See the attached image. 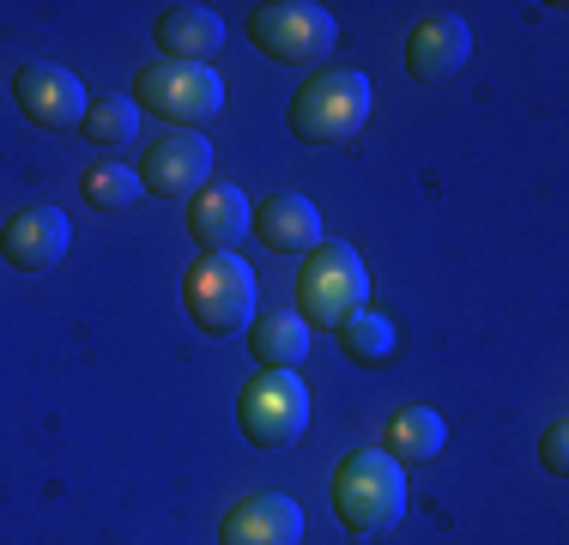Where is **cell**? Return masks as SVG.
<instances>
[{"label": "cell", "instance_id": "obj_1", "mask_svg": "<svg viewBox=\"0 0 569 545\" xmlns=\"http://www.w3.org/2000/svg\"><path fill=\"white\" fill-rule=\"evenodd\" d=\"M333 515L351 539H382L406 522V467L382 448H358L333 467Z\"/></svg>", "mask_w": 569, "mask_h": 545}, {"label": "cell", "instance_id": "obj_2", "mask_svg": "<svg viewBox=\"0 0 569 545\" xmlns=\"http://www.w3.org/2000/svg\"><path fill=\"white\" fill-rule=\"evenodd\" d=\"M370 304V272H363V255L351 242H321V249L303 255V272H297V316L309 327H340Z\"/></svg>", "mask_w": 569, "mask_h": 545}, {"label": "cell", "instance_id": "obj_3", "mask_svg": "<svg viewBox=\"0 0 569 545\" xmlns=\"http://www.w3.org/2000/svg\"><path fill=\"white\" fill-rule=\"evenodd\" d=\"M182 304H188L200 334L224 339V334H242L254 321L261 285H254V267L242 255H200L182 279Z\"/></svg>", "mask_w": 569, "mask_h": 545}, {"label": "cell", "instance_id": "obj_4", "mask_svg": "<svg viewBox=\"0 0 569 545\" xmlns=\"http://www.w3.org/2000/svg\"><path fill=\"white\" fill-rule=\"evenodd\" d=\"M370 121V79L358 67H328L291 98V133L309 146H340Z\"/></svg>", "mask_w": 569, "mask_h": 545}, {"label": "cell", "instance_id": "obj_5", "mask_svg": "<svg viewBox=\"0 0 569 545\" xmlns=\"http://www.w3.org/2000/svg\"><path fill=\"white\" fill-rule=\"evenodd\" d=\"M237 425L254 448H291L309 430V388L297 370H261L237 394Z\"/></svg>", "mask_w": 569, "mask_h": 545}, {"label": "cell", "instance_id": "obj_6", "mask_svg": "<svg viewBox=\"0 0 569 545\" xmlns=\"http://www.w3.org/2000/svg\"><path fill=\"white\" fill-rule=\"evenodd\" d=\"M249 37L261 43V54H273V61L309 67V61H328L333 54L340 24H333V12L316 7V0H273V7H254Z\"/></svg>", "mask_w": 569, "mask_h": 545}, {"label": "cell", "instance_id": "obj_7", "mask_svg": "<svg viewBox=\"0 0 569 545\" xmlns=\"http://www.w3.org/2000/svg\"><path fill=\"white\" fill-rule=\"evenodd\" d=\"M146 116H164L176 128L194 133V121H212L224 109V79L212 67H188V61H152L140 73V98Z\"/></svg>", "mask_w": 569, "mask_h": 545}, {"label": "cell", "instance_id": "obj_8", "mask_svg": "<svg viewBox=\"0 0 569 545\" xmlns=\"http://www.w3.org/2000/svg\"><path fill=\"white\" fill-rule=\"evenodd\" d=\"M207 182H212V146L200 140V133L176 128L158 146H146V164H140V188H146V195H158V200H194Z\"/></svg>", "mask_w": 569, "mask_h": 545}, {"label": "cell", "instance_id": "obj_9", "mask_svg": "<svg viewBox=\"0 0 569 545\" xmlns=\"http://www.w3.org/2000/svg\"><path fill=\"white\" fill-rule=\"evenodd\" d=\"M12 98H19V109H24L31 128H49V133L79 128L86 109H91L79 73H67V67H56V61H31V67H24V73L12 79Z\"/></svg>", "mask_w": 569, "mask_h": 545}, {"label": "cell", "instance_id": "obj_10", "mask_svg": "<svg viewBox=\"0 0 569 545\" xmlns=\"http://www.w3.org/2000/svg\"><path fill=\"white\" fill-rule=\"evenodd\" d=\"M67 242H73V225H67L61 207H24V212L7 218V230H0V255H7L19 272L61 267Z\"/></svg>", "mask_w": 569, "mask_h": 545}, {"label": "cell", "instance_id": "obj_11", "mask_svg": "<svg viewBox=\"0 0 569 545\" xmlns=\"http://www.w3.org/2000/svg\"><path fill=\"white\" fill-rule=\"evenodd\" d=\"M467 61H472V24L460 19V12H430V19L406 37V67H412V79H425V86L455 79Z\"/></svg>", "mask_w": 569, "mask_h": 545}, {"label": "cell", "instance_id": "obj_12", "mask_svg": "<svg viewBox=\"0 0 569 545\" xmlns=\"http://www.w3.org/2000/svg\"><path fill=\"white\" fill-rule=\"evenodd\" d=\"M249 225H254V207L230 182H207L194 195V207H188V237H194L200 255H237Z\"/></svg>", "mask_w": 569, "mask_h": 545}, {"label": "cell", "instance_id": "obj_13", "mask_svg": "<svg viewBox=\"0 0 569 545\" xmlns=\"http://www.w3.org/2000/svg\"><path fill=\"white\" fill-rule=\"evenodd\" d=\"M219 545H303V509L284 490H261V497H242L224 515Z\"/></svg>", "mask_w": 569, "mask_h": 545}, {"label": "cell", "instance_id": "obj_14", "mask_svg": "<svg viewBox=\"0 0 569 545\" xmlns=\"http://www.w3.org/2000/svg\"><path fill=\"white\" fill-rule=\"evenodd\" d=\"M158 49L164 61H188V67H212V54L224 49V19L212 7H164L158 19Z\"/></svg>", "mask_w": 569, "mask_h": 545}, {"label": "cell", "instance_id": "obj_15", "mask_svg": "<svg viewBox=\"0 0 569 545\" xmlns=\"http://www.w3.org/2000/svg\"><path fill=\"white\" fill-rule=\"evenodd\" d=\"M249 230H254V237H261L273 255H309V249H321V212L309 207L303 195H273V200H261Z\"/></svg>", "mask_w": 569, "mask_h": 545}, {"label": "cell", "instance_id": "obj_16", "mask_svg": "<svg viewBox=\"0 0 569 545\" xmlns=\"http://www.w3.org/2000/svg\"><path fill=\"white\" fill-rule=\"evenodd\" d=\"M442 443H449V425H442L430 406H400L395 418H388V430H382V455L388 460H437L442 455Z\"/></svg>", "mask_w": 569, "mask_h": 545}, {"label": "cell", "instance_id": "obj_17", "mask_svg": "<svg viewBox=\"0 0 569 545\" xmlns=\"http://www.w3.org/2000/svg\"><path fill=\"white\" fill-rule=\"evenodd\" d=\"M249 346L267 370H297V364L309 358V321L297 316V309H273V316L254 321Z\"/></svg>", "mask_w": 569, "mask_h": 545}, {"label": "cell", "instance_id": "obj_18", "mask_svg": "<svg viewBox=\"0 0 569 545\" xmlns=\"http://www.w3.org/2000/svg\"><path fill=\"white\" fill-rule=\"evenodd\" d=\"M340 346H346L351 364H363V370H382V364L395 358L400 334H395V321H388V316H376V309H358V316L340 327Z\"/></svg>", "mask_w": 569, "mask_h": 545}, {"label": "cell", "instance_id": "obj_19", "mask_svg": "<svg viewBox=\"0 0 569 545\" xmlns=\"http://www.w3.org/2000/svg\"><path fill=\"white\" fill-rule=\"evenodd\" d=\"M79 133H86L91 146L121 152V146L140 140V103H133V98H98L86 109V121H79Z\"/></svg>", "mask_w": 569, "mask_h": 545}, {"label": "cell", "instance_id": "obj_20", "mask_svg": "<svg viewBox=\"0 0 569 545\" xmlns=\"http://www.w3.org/2000/svg\"><path fill=\"white\" fill-rule=\"evenodd\" d=\"M86 200L98 212H121L140 200V170L133 164H98V170H86Z\"/></svg>", "mask_w": 569, "mask_h": 545}, {"label": "cell", "instance_id": "obj_21", "mask_svg": "<svg viewBox=\"0 0 569 545\" xmlns=\"http://www.w3.org/2000/svg\"><path fill=\"white\" fill-rule=\"evenodd\" d=\"M546 467L551 473H569V425H551L546 430Z\"/></svg>", "mask_w": 569, "mask_h": 545}]
</instances>
